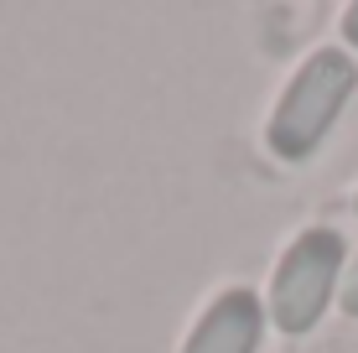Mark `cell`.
Segmentation results:
<instances>
[{
    "label": "cell",
    "instance_id": "cell-1",
    "mask_svg": "<svg viewBox=\"0 0 358 353\" xmlns=\"http://www.w3.org/2000/svg\"><path fill=\"white\" fill-rule=\"evenodd\" d=\"M353 89H358V63L348 52H338V47L312 52L301 63V73L286 83L275 115H270V130H265L270 151L280 161H306L327 141V130L338 125V115L353 99Z\"/></svg>",
    "mask_w": 358,
    "mask_h": 353
},
{
    "label": "cell",
    "instance_id": "cell-2",
    "mask_svg": "<svg viewBox=\"0 0 358 353\" xmlns=\"http://www.w3.org/2000/svg\"><path fill=\"white\" fill-rule=\"evenodd\" d=\"M343 281V234L338 229H306L280 254L275 281H270V317L280 333L301 338L322 322L332 291Z\"/></svg>",
    "mask_w": 358,
    "mask_h": 353
},
{
    "label": "cell",
    "instance_id": "cell-3",
    "mask_svg": "<svg viewBox=\"0 0 358 353\" xmlns=\"http://www.w3.org/2000/svg\"><path fill=\"white\" fill-rule=\"evenodd\" d=\"M260 333H265L260 296L244 291V286H234L197 317V327L187 333L182 353H255L260 348Z\"/></svg>",
    "mask_w": 358,
    "mask_h": 353
},
{
    "label": "cell",
    "instance_id": "cell-4",
    "mask_svg": "<svg viewBox=\"0 0 358 353\" xmlns=\"http://www.w3.org/2000/svg\"><path fill=\"white\" fill-rule=\"evenodd\" d=\"M343 312H348V317H358V260H353V271L343 275Z\"/></svg>",
    "mask_w": 358,
    "mask_h": 353
},
{
    "label": "cell",
    "instance_id": "cell-5",
    "mask_svg": "<svg viewBox=\"0 0 358 353\" xmlns=\"http://www.w3.org/2000/svg\"><path fill=\"white\" fill-rule=\"evenodd\" d=\"M343 36L358 47V6H348V16H343Z\"/></svg>",
    "mask_w": 358,
    "mask_h": 353
}]
</instances>
